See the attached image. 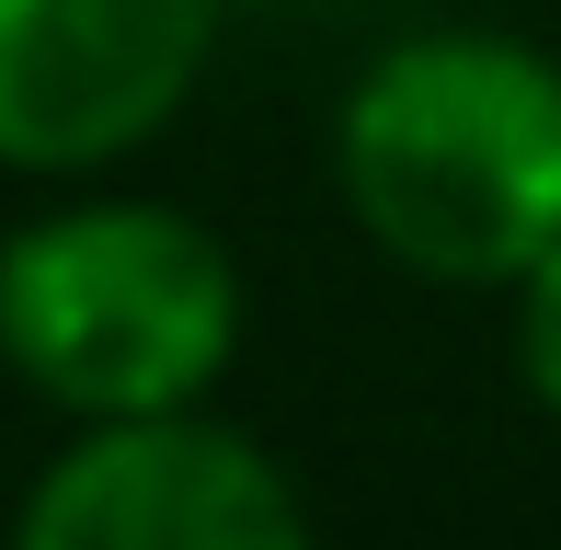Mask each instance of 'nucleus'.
Segmentation results:
<instances>
[{
    "mask_svg": "<svg viewBox=\"0 0 561 550\" xmlns=\"http://www.w3.org/2000/svg\"><path fill=\"white\" fill-rule=\"evenodd\" d=\"M0 550H321L298 482L218 413L81 424Z\"/></svg>",
    "mask_w": 561,
    "mask_h": 550,
    "instance_id": "4",
    "label": "nucleus"
},
{
    "mask_svg": "<svg viewBox=\"0 0 561 550\" xmlns=\"http://www.w3.org/2000/svg\"><path fill=\"white\" fill-rule=\"evenodd\" d=\"M504 298H516V379H527V402L561 424V241H550Z\"/></svg>",
    "mask_w": 561,
    "mask_h": 550,
    "instance_id": "5",
    "label": "nucleus"
},
{
    "mask_svg": "<svg viewBox=\"0 0 561 550\" xmlns=\"http://www.w3.org/2000/svg\"><path fill=\"white\" fill-rule=\"evenodd\" d=\"M241 321L229 241L161 195H58L0 241V367L69 424L207 413Z\"/></svg>",
    "mask_w": 561,
    "mask_h": 550,
    "instance_id": "2",
    "label": "nucleus"
},
{
    "mask_svg": "<svg viewBox=\"0 0 561 550\" xmlns=\"http://www.w3.org/2000/svg\"><path fill=\"white\" fill-rule=\"evenodd\" d=\"M344 218L424 287H516L561 241V58L504 23L390 35L333 115Z\"/></svg>",
    "mask_w": 561,
    "mask_h": 550,
    "instance_id": "1",
    "label": "nucleus"
},
{
    "mask_svg": "<svg viewBox=\"0 0 561 550\" xmlns=\"http://www.w3.org/2000/svg\"><path fill=\"white\" fill-rule=\"evenodd\" d=\"M229 0H0V172H115L195 104Z\"/></svg>",
    "mask_w": 561,
    "mask_h": 550,
    "instance_id": "3",
    "label": "nucleus"
}]
</instances>
